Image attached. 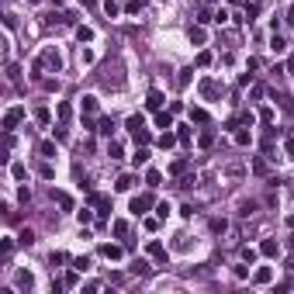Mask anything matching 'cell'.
Instances as JSON below:
<instances>
[{"label": "cell", "mask_w": 294, "mask_h": 294, "mask_svg": "<svg viewBox=\"0 0 294 294\" xmlns=\"http://www.w3.org/2000/svg\"><path fill=\"white\" fill-rule=\"evenodd\" d=\"M197 66H201V69L211 66V52H201V56H197Z\"/></svg>", "instance_id": "obj_44"}, {"label": "cell", "mask_w": 294, "mask_h": 294, "mask_svg": "<svg viewBox=\"0 0 294 294\" xmlns=\"http://www.w3.org/2000/svg\"><path fill=\"white\" fill-rule=\"evenodd\" d=\"M176 138L187 145V142H191V125H176Z\"/></svg>", "instance_id": "obj_22"}, {"label": "cell", "mask_w": 294, "mask_h": 294, "mask_svg": "<svg viewBox=\"0 0 294 294\" xmlns=\"http://www.w3.org/2000/svg\"><path fill=\"white\" fill-rule=\"evenodd\" d=\"M132 274H149V263H145V260H135V263H132Z\"/></svg>", "instance_id": "obj_37"}, {"label": "cell", "mask_w": 294, "mask_h": 294, "mask_svg": "<svg viewBox=\"0 0 294 294\" xmlns=\"http://www.w3.org/2000/svg\"><path fill=\"white\" fill-rule=\"evenodd\" d=\"M52 201H59V204H62L66 211L73 208V197H69V194H62V191H52Z\"/></svg>", "instance_id": "obj_20"}, {"label": "cell", "mask_w": 294, "mask_h": 294, "mask_svg": "<svg viewBox=\"0 0 294 294\" xmlns=\"http://www.w3.org/2000/svg\"><path fill=\"white\" fill-rule=\"evenodd\" d=\"M142 125H145V118H142V115H132V118H128V125H125V128H128V132H132V135H135V132H138V128H142Z\"/></svg>", "instance_id": "obj_18"}, {"label": "cell", "mask_w": 294, "mask_h": 294, "mask_svg": "<svg viewBox=\"0 0 294 294\" xmlns=\"http://www.w3.org/2000/svg\"><path fill=\"white\" fill-rule=\"evenodd\" d=\"M270 280H274V270L270 267H260V270L253 274V284H270Z\"/></svg>", "instance_id": "obj_10"}, {"label": "cell", "mask_w": 294, "mask_h": 294, "mask_svg": "<svg viewBox=\"0 0 294 294\" xmlns=\"http://www.w3.org/2000/svg\"><path fill=\"white\" fill-rule=\"evenodd\" d=\"M256 14H260V4H256V0H253V4H246V18H249V21H253V18H256Z\"/></svg>", "instance_id": "obj_39"}, {"label": "cell", "mask_w": 294, "mask_h": 294, "mask_svg": "<svg viewBox=\"0 0 294 294\" xmlns=\"http://www.w3.org/2000/svg\"><path fill=\"white\" fill-rule=\"evenodd\" d=\"M77 39H80V42H94V31L80 24V28H77Z\"/></svg>", "instance_id": "obj_29"}, {"label": "cell", "mask_w": 294, "mask_h": 294, "mask_svg": "<svg viewBox=\"0 0 294 294\" xmlns=\"http://www.w3.org/2000/svg\"><path fill=\"white\" fill-rule=\"evenodd\" d=\"M187 166H191L187 159H176V163L170 166V173H173V176H180V173H187Z\"/></svg>", "instance_id": "obj_26"}, {"label": "cell", "mask_w": 294, "mask_h": 294, "mask_svg": "<svg viewBox=\"0 0 294 294\" xmlns=\"http://www.w3.org/2000/svg\"><path fill=\"white\" fill-rule=\"evenodd\" d=\"M191 121H197V125H208V111H204V107H191Z\"/></svg>", "instance_id": "obj_17"}, {"label": "cell", "mask_w": 294, "mask_h": 294, "mask_svg": "<svg viewBox=\"0 0 294 294\" xmlns=\"http://www.w3.org/2000/svg\"><path fill=\"white\" fill-rule=\"evenodd\" d=\"M83 111L87 115H97V97H83Z\"/></svg>", "instance_id": "obj_31"}, {"label": "cell", "mask_w": 294, "mask_h": 294, "mask_svg": "<svg viewBox=\"0 0 294 294\" xmlns=\"http://www.w3.org/2000/svg\"><path fill=\"white\" fill-rule=\"evenodd\" d=\"M211 229H215V232H225L229 225H225V218H215V222H211Z\"/></svg>", "instance_id": "obj_43"}, {"label": "cell", "mask_w": 294, "mask_h": 294, "mask_svg": "<svg viewBox=\"0 0 294 294\" xmlns=\"http://www.w3.org/2000/svg\"><path fill=\"white\" fill-rule=\"evenodd\" d=\"M156 215H159V218H166V215H170V204H166V201H163V204H156Z\"/></svg>", "instance_id": "obj_48"}, {"label": "cell", "mask_w": 294, "mask_h": 294, "mask_svg": "<svg viewBox=\"0 0 294 294\" xmlns=\"http://www.w3.org/2000/svg\"><path fill=\"white\" fill-rule=\"evenodd\" d=\"M118 11H121V7L115 4V0H107V4H104V14H107V18H118Z\"/></svg>", "instance_id": "obj_35"}, {"label": "cell", "mask_w": 294, "mask_h": 294, "mask_svg": "<svg viewBox=\"0 0 294 294\" xmlns=\"http://www.w3.org/2000/svg\"><path fill=\"white\" fill-rule=\"evenodd\" d=\"M73 267H77V270H87V267H90V260H87V256H80V260H73Z\"/></svg>", "instance_id": "obj_47"}, {"label": "cell", "mask_w": 294, "mask_h": 294, "mask_svg": "<svg viewBox=\"0 0 294 294\" xmlns=\"http://www.w3.org/2000/svg\"><path fill=\"white\" fill-rule=\"evenodd\" d=\"M39 153H42L45 159H52V156H56V145H52V142H42V145H39Z\"/></svg>", "instance_id": "obj_30"}, {"label": "cell", "mask_w": 294, "mask_h": 294, "mask_svg": "<svg viewBox=\"0 0 294 294\" xmlns=\"http://www.w3.org/2000/svg\"><path fill=\"white\" fill-rule=\"evenodd\" d=\"M42 69H56V73L62 69V56H59V49H52V45H49V49L42 52V59L35 62V73H42Z\"/></svg>", "instance_id": "obj_1"}, {"label": "cell", "mask_w": 294, "mask_h": 294, "mask_svg": "<svg viewBox=\"0 0 294 294\" xmlns=\"http://www.w3.org/2000/svg\"><path fill=\"white\" fill-rule=\"evenodd\" d=\"M287 69H291V73H294V56H291V62H287Z\"/></svg>", "instance_id": "obj_50"}, {"label": "cell", "mask_w": 294, "mask_h": 294, "mask_svg": "<svg viewBox=\"0 0 294 294\" xmlns=\"http://www.w3.org/2000/svg\"><path fill=\"white\" fill-rule=\"evenodd\" d=\"M69 115H73V107L69 104H59V121H69Z\"/></svg>", "instance_id": "obj_40"}, {"label": "cell", "mask_w": 294, "mask_h": 294, "mask_svg": "<svg viewBox=\"0 0 294 294\" xmlns=\"http://www.w3.org/2000/svg\"><path fill=\"white\" fill-rule=\"evenodd\" d=\"M159 180H163L159 170H149V173H145V183H149V187H159Z\"/></svg>", "instance_id": "obj_23"}, {"label": "cell", "mask_w": 294, "mask_h": 294, "mask_svg": "<svg viewBox=\"0 0 294 294\" xmlns=\"http://www.w3.org/2000/svg\"><path fill=\"white\" fill-rule=\"evenodd\" d=\"M90 204H94L100 215H111V201H107L104 194H90Z\"/></svg>", "instance_id": "obj_5"}, {"label": "cell", "mask_w": 294, "mask_h": 294, "mask_svg": "<svg viewBox=\"0 0 294 294\" xmlns=\"http://www.w3.org/2000/svg\"><path fill=\"white\" fill-rule=\"evenodd\" d=\"M18 242H21V246H31V242H35V232H31V229H21Z\"/></svg>", "instance_id": "obj_28"}, {"label": "cell", "mask_w": 294, "mask_h": 294, "mask_svg": "<svg viewBox=\"0 0 294 294\" xmlns=\"http://www.w3.org/2000/svg\"><path fill=\"white\" fill-rule=\"evenodd\" d=\"M107 156L118 159V156H121V142H115V138H111V145H107Z\"/></svg>", "instance_id": "obj_36"}, {"label": "cell", "mask_w": 294, "mask_h": 294, "mask_svg": "<svg viewBox=\"0 0 294 294\" xmlns=\"http://www.w3.org/2000/svg\"><path fill=\"white\" fill-rule=\"evenodd\" d=\"M35 121H42V125H49V107H35Z\"/></svg>", "instance_id": "obj_34"}, {"label": "cell", "mask_w": 294, "mask_h": 294, "mask_svg": "<svg viewBox=\"0 0 294 294\" xmlns=\"http://www.w3.org/2000/svg\"><path fill=\"white\" fill-rule=\"evenodd\" d=\"M201 97H204V100H218V97H222V87H218L211 77H204V80H201Z\"/></svg>", "instance_id": "obj_3"}, {"label": "cell", "mask_w": 294, "mask_h": 294, "mask_svg": "<svg viewBox=\"0 0 294 294\" xmlns=\"http://www.w3.org/2000/svg\"><path fill=\"white\" fill-rule=\"evenodd\" d=\"M235 142H239V145H249V142H253V135H249V132H242V128H239V132H235Z\"/></svg>", "instance_id": "obj_38"}, {"label": "cell", "mask_w": 294, "mask_h": 294, "mask_svg": "<svg viewBox=\"0 0 294 294\" xmlns=\"http://www.w3.org/2000/svg\"><path fill=\"white\" fill-rule=\"evenodd\" d=\"M197 142H201V149H211V142H215V132H201V138H197Z\"/></svg>", "instance_id": "obj_33"}, {"label": "cell", "mask_w": 294, "mask_h": 294, "mask_svg": "<svg viewBox=\"0 0 294 294\" xmlns=\"http://www.w3.org/2000/svg\"><path fill=\"white\" fill-rule=\"evenodd\" d=\"M156 201H153V194H138V197H132V204H128V211L138 218V215H145V211H149Z\"/></svg>", "instance_id": "obj_2"}, {"label": "cell", "mask_w": 294, "mask_h": 294, "mask_svg": "<svg viewBox=\"0 0 294 294\" xmlns=\"http://www.w3.org/2000/svg\"><path fill=\"white\" fill-rule=\"evenodd\" d=\"M49 263H52V267H56V263H66V253H52V256H49Z\"/></svg>", "instance_id": "obj_45"}, {"label": "cell", "mask_w": 294, "mask_h": 294, "mask_svg": "<svg viewBox=\"0 0 294 294\" xmlns=\"http://www.w3.org/2000/svg\"><path fill=\"white\" fill-rule=\"evenodd\" d=\"M11 176H14V180H24V176H28V166H24V163H11Z\"/></svg>", "instance_id": "obj_19"}, {"label": "cell", "mask_w": 294, "mask_h": 294, "mask_svg": "<svg viewBox=\"0 0 294 294\" xmlns=\"http://www.w3.org/2000/svg\"><path fill=\"white\" fill-rule=\"evenodd\" d=\"M149 138H153V135H149V128H145V125L135 132V142H138V145H149Z\"/></svg>", "instance_id": "obj_25"}, {"label": "cell", "mask_w": 294, "mask_h": 294, "mask_svg": "<svg viewBox=\"0 0 294 294\" xmlns=\"http://www.w3.org/2000/svg\"><path fill=\"white\" fill-rule=\"evenodd\" d=\"M100 256H107V260H121V246L104 242V246H100Z\"/></svg>", "instance_id": "obj_6"}, {"label": "cell", "mask_w": 294, "mask_h": 294, "mask_svg": "<svg viewBox=\"0 0 294 294\" xmlns=\"http://www.w3.org/2000/svg\"><path fill=\"white\" fill-rule=\"evenodd\" d=\"M176 142H180V138H176L173 132H163V135H159V149H173Z\"/></svg>", "instance_id": "obj_14"}, {"label": "cell", "mask_w": 294, "mask_h": 294, "mask_svg": "<svg viewBox=\"0 0 294 294\" xmlns=\"http://www.w3.org/2000/svg\"><path fill=\"white\" fill-rule=\"evenodd\" d=\"M97 132H100V135H107V138H111V135H115V121H111V118H100V125H97Z\"/></svg>", "instance_id": "obj_15"}, {"label": "cell", "mask_w": 294, "mask_h": 294, "mask_svg": "<svg viewBox=\"0 0 294 294\" xmlns=\"http://www.w3.org/2000/svg\"><path fill=\"white\" fill-rule=\"evenodd\" d=\"M156 128H173V111H156Z\"/></svg>", "instance_id": "obj_11"}, {"label": "cell", "mask_w": 294, "mask_h": 294, "mask_svg": "<svg viewBox=\"0 0 294 294\" xmlns=\"http://www.w3.org/2000/svg\"><path fill=\"white\" fill-rule=\"evenodd\" d=\"M191 73H194V69H180V87H187V83H191Z\"/></svg>", "instance_id": "obj_42"}, {"label": "cell", "mask_w": 294, "mask_h": 294, "mask_svg": "<svg viewBox=\"0 0 294 294\" xmlns=\"http://www.w3.org/2000/svg\"><path fill=\"white\" fill-rule=\"evenodd\" d=\"M242 260H246V263H253V260H256V249H249V246H246V249H242Z\"/></svg>", "instance_id": "obj_46"}, {"label": "cell", "mask_w": 294, "mask_h": 294, "mask_svg": "<svg viewBox=\"0 0 294 294\" xmlns=\"http://www.w3.org/2000/svg\"><path fill=\"white\" fill-rule=\"evenodd\" d=\"M284 156H287V159H294V138H287V142H284Z\"/></svg>", "instance_id": "obj_41"}, {"label": "cell", "mask_w": 294, "mask_h": 294, "mask_svg": "<svg viewBox=\"0 0 294 294\" xmlns=\"http://www.w3.org/2000/svg\"><path fill=\"white\" fill-rule=\"evenodd\" d=\"M270 49H274V52H277V56H280V52H284V49H287V42H284V39H280V35H274V39H270Z\"/></svg>", "instance_id": "obj_27"}, {"label": "cell", "mask_w": 294, "mask_h": 294, "mask_svg": "<svg viewBox=\"0 0 294 294\" xmlns=\"http://www.w3.org/2000/svg\"><path fill=\"white\" fill-rule=\"evenodd\" d=\"M287 21H291V24H294V7H291V11H287Z\"/></svg>", "instance_id": "obj_49"}, {"label": "cell", "mask_w": 294, "mask_h": 294, "mask_svg": "<svg viewBox=\"0 0 294 294\" xmlns=\"http://www.w3.org/2000/svg\"><path fill=\"white\" fill-rule=\"evenodd\" d=\"M21 118H24V107H11V111L4 115V128H7V132H14V128L21 125Z\"/></svg>", "instance_id": "obj_4"}, {"label": "cell", "mask_w": 294, "mask_h": 294, "mask_svg": "<svg viewBox=\"0 0 294 294\" xmlns=\"http://www.w3.org/2000/svg\"><path fill=\"white\" fill-rule=\"evenodd\" d=\"M145 253H149L153 260H166V249H163V242H156V239H153L149 246H145Z\"/></svg>", "instance_id": "obj_9"}, {"label": "cell", "mask_w": 294, "mask_h": 294, "mask_svg": "<svg viewBox=\"0 0 294 294\" xmlns=\"http://www.w3.org/2000/svg\"><path fill=\"white\" fill-rule=\"evenodd\" d=\"M204 39H208L204 28H191V42H194V45H204Z\"/></svg>", "instance_id": "obj_24"}, {"label": "cell", "mask_w": 294, "mask_h": 294, "mask_svg": "<svg viewBox=\"0 0 294 294\" xmlns=\"http://www.w3.org/2000/svg\"><path fill=\"white\" fill-rule=\"evenodd\" d=\"M145 107H149V111H159V107H163V94H159V90H149V97H145Z\"/></svg>", "instance_id": "obj_8"}, {"label": "cell", "mask_w": 294, "mask_h": 294, "mask_svg": "<svg viewBox=\"0 0 294 294\" xmlns=\"http://www.w3.org/2000/svg\"><path fill=\"white\" fill-rule=\"evenodd\" d=\"M111 232H115L118 239H125V235H128V222H121V218H118V222L111 225Z\"/></svg>", "instance_id": "obj_21"}, {"label": "cell", "mask_w": 294, "mask_h": 294, "mask_svg": "<svg viewBox=\"0 0 294 294\" xmlns=\"http://www.w3.org/2000/svg\"><path fill=\"white\" fill-rule=\"evenodd\" d=\"M31 4H39V0H31Z\"/></svg>", "instance_id": "obj_52"}, {"label": "cell", "mask_w": 294, "mask_h": 294, "mask_svg": "<svg viewBox=\"0 0 294 294\" xmlns=\"http://www.w3.org/2000/svg\"><path fill=\"white\" fill-rule=\"evenodd\" d=\"M232 4H242V0H232Z\"/></svg>", "instance_id": "obj_51"}, {"label": "cell", "mask_w": 294, "mask_h": 294, "mask_svg": "<svg viewBox=\"0 0 294 294\" xmlns=\"http://www.w3.org/2000/svg\"><path fill=\"white\" fill-rule=\"evenodd\" d=\"M132 163H135V166L149 163V149H145V145H138V149H135V156H132Z\"/></svg>", "instance_id": "obj_16"}, {"label": "cell", "mask_w": 294, "mask_h": 294, "mask_svg": "<svg viewBox=\"0 0 294 294\" xmlns=\"http://www.w3.org/2000/svg\"><path fill=\"white\" fill-rule=\"evenodd\" d=\"M77 218H80V225H90V222H94V211L83 208V211H77Z\"/></svg>", "instance_id": "obj_32"}, {"label": "cell", "mask_w": 294, "mask_h": 294, "mask_svg": "<svg viewBox=\"0 0 294 294\" xmlns=\"http://www.w3.org/2000/svg\"><path fill=\"white\" fill-rule=\"evenodd\" d=\"M132 187H135V176L132 173H125V176L115 180V191H132Z\"/></svg>", "instance_id": "obj_13"}, {"label": "cell", "mask_w": 294, "mask_h": 294, "mask_svg": "<svg viewBox=\"0 0 294 294\" xmlns=\"http://www.w3.org/2000/svg\"><path fill=\"white\" fill-rule=\"evenodd\" d=\"M260 253H263V256H277V253H280V242H277V239H263V242H260Z\"/></svg>", "instance_id": "obj_7"}, {"label": "cell", "mask_w": 294, "mask_h": 294, "mask_svg": "<svg viewBox=\"0 0 294 294\" xmlns=\"http://www.w3.org/2000/svg\"><path fill=\"white\" fill-rule=\"evenodd\" d=\"M18 287H21V291H31V287H35V277H31L28 270H18Z\"/></svg>", "instance_id": "obj_12"}]
</instances>
